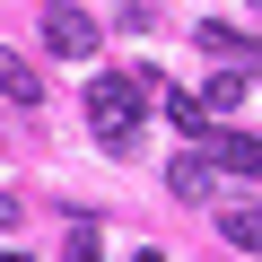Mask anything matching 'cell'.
Returning <instances> with one entry per match:
<instances>
[{
  "mask_svg": "<svg viewBox=\"0 0 262 262\" xmlns=\"http://www.w3.org/2000/svg\"><path fill=\"white\" fill-rule=\"evenodd\" d=\"M140 105H149V79L140 70H105L88 88V122H96V140L114 158H131V131H140Z\"/></svg>",
  "mask_w": 262,
  "mask_h": 262,
  "instance_id": "1",
  "label": "cell"
},
{
  "mask_svg": "<svg viewBox=\"0 0 262 262\" xmlns=\"http://www.w3.org/2000/svg\"><path fill=\"white\" fill-rule=\"evenodd\" d=\"M44 53L53 61H88L96 53V18L70 9V0H44Z\"/></svg>",
  "mask_w": 262,
  "mask_h": 262,
  "instance_id": "2",
  "label": "cell"
},
{
  "mask_svg": "<svg viewBox=\"0 0 262 262\" xmlns=\"http://www.w3.org/2000/svg\"><path fill=\"white\" fill-rule=\"evenodd\" d=\"M210 166L219 175H236V184H262V140H253V131H210Z\"/></svg>",
  "mask_w": 262,
  "mask_h": 262,
  "instance_id": "3",
  "label": "cell"
},
{
  "mask_svg": "<svg viewBox=\"0 0 262 262\" xmlns=\"http://www.w3.org/2000/svg\"><path fill=\"white\" fill-rule=\"evenodd\" d=\"M166 192H175V201H219V166H210V149H184V158L166 166Z\"/></svg>",
  "mask_w": 262,
  "mask_h": 262,
  "instance_id": "4",
  "label": "cell"
},
{
  "mask_svg": "<svg viewBox=\"0 0 262 262\" xmlns=\"http://www.w3.org/2000/svg\"><path fill=\"white\" fill-rule=\"evenodd\" d=\"M0 96H9V105H44V70L18 44H0Z\"/></svg>",
  "mask_w": 262,
  "mask_h": 262,
  "instance_id": "5",
  "label": "cell"
},
{
  "mask_svg": "<svg viewBox=\"0 0 262 262\" xmlns=\"http://www.w3.org/2000/svg\"><path fill=\"white\" fill-rule=\"evenodd\" d=\"M245 79H253L245 61H236V70H210V88H201V114H236V105H245Z\"/></svg>",
  "mask_w": 262,
  "mask_h": 262,
  "instance_id": "6",
  "label": "cell"
},
{
  "mask_svg": "<svg viewBox=\"0 0 262 262\" xmlns=\"http://www.w3.org/2000/svg\"><path fill=\"white\" fill-rule=\"evenodd\" d=\"M166 122H175V140H210V114H201V96H184V88H166Z\"/></svg>",
  "mask_w": 262,
  "mask_h": 262,
  "instance_id": "7",
  "label": "cell"
},
{
  "mask_svg": "<svg viewBox=\"0 0 262 262\" xmlns=\"http://www.w3.org/2000/svg\"><path fill=\"white\" fill-rule=\"evenodd\" d=\"M219 236H227L236 253H262V210H245V201H236V210H219Z\"/></svg>",
  "mask_w": 262,
  "mask_h": 262,
  "instance_id": "8",
  "label": "cell"
},
{
  "mask_svg": "<svg viewBox=\"0 0 262 262\" xmlns=\"http://www.w3.org/2000/svg\"><path fill=\"white\" fill-rule=\"evenodd\" d=\"M61 253H70V262H96V219H70V236H61Z\"/></svg>",
  "mask_w": 262,
  "mask_h": 262,
  "instance_id": "9",
  "label": "cell"
},
{
  "mask_svg": "<svg viewBox=\"0 0 262 262\" xmlns=\"http://www.w3.org/2000/svg\"><path fill=\"white\" fill-rule=\"evenodd\" d=\"M18 219H27V210H18V201H9V192H0V227H18Z\"/></svg>",
  "mask_w": 262,
  "mask_h": 262,
  "instance_id": "10",
  "label": "cell"
},
{
  "mask_svg": "<svg viewBox=\"0 0 262 262\" xmlns=\"http://www.w3.org/2000/svg\"><path fill=\"white\" fill-rule=\"evenodd\" d=\"M0 262H27V253H9V245H0Z\"/></svg>",
  "mask_w": 262,
  "mask_h": 262,
  "instance_id": "11",
  "label": "cell"
}]
</instances>
